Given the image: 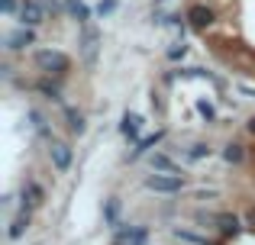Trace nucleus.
I'll return each instance as SVG.
<instances>
[{"label":"nucleus","mask_w":255,"mask_h":245,"mask_svg":"<svg viewBox=\"0 0 255 245\" xmlns=\"http://www.w3.org/2000/svg\"><path fill=\"white\" fill-rule=\"evenodd\" d=\"M32 62H36V68L42 71V75H52V78H65L68 68H71V58L58 49H39L36 55H32Z\"/></svg>","instance_id":"f257e3e1"},{"label":"nucleus","mask_w":255,"mask_h":245,"mask_svg":"<svg viewBox=\"0 0 255 245\" xmlns=\"http://www.w3.org/2000/svg\"><path fill=\"white\" fill-rule=\"evenodd\" d=\"M145 187L155 190V194H178L181 187H184V177L178 174V171H155V174L145 177Z\"/></svg>","instance_id":"f03ea898"},{"label":"nucleus","mask_w":255,"mask_h":245,"mask_svg":"<svg viewBox=\"0 0 255 245\" xmlns=\"http://www.w3.org/2000/svg\"><path fill=\"white\" fill-rule=\"evenodd\" d=\"M78 49H81L84 65H87V68H94V65H97V52H100V29H97V26H84V29H81Z\"/></svg>","instance_id":"7ed1b4c3"},{"label":"nucleus","mask_w":255,"mask_h":245,"mask_svg":"<svg viewBox=\"0 0 255 245\" xmlns=\"http://www.w3.org/2000/svg\"><path fill=\"white\" fill-rule=\"evenodd\" d=\"M184 19H187V26H191V29L207 32L213 23H217V10H213V6H207V3H191Z\"/></svg>","instance_id":"20e7f679"},{"label":"nucleus","mask_w":255,"mask_h":245,"mask_svg":"<svg viewBox=\"0 0 255 245\" xmlns=\"http://www.w3.org/2000/svg\"><path fill=\"white\" fill-rule=\"evenodd\" d=\"M45 3L42 0H23V6H19V13H16V19H19V26H42L45 23Z\"/></svg>","instance_id":"39448f33"},{"label":"nucleus","mask_w":255,"mask_h":245,"mask_svg":"<svg viewBox=\"0 0 255 245\" xmlns=\"http://www.w3.org/2000/svg\"><path fill=\"white\" fill-rule=\"evenodd\" d=\"M113 245H149V229L145 226H126L120 223L117 236H113Z\"/></svg>","instance_id":"423d86ee"},{"label":"nucleus","mask_w":255,"mask_h":245,"mask_svg":"<svg viewBox=\"0 0 255 245\" xmlns=\"http://www.w3.org/2000/svg\"><path fill=\"white\" fill-rule=\"evenodd\" d=\"M3 49L6 52H26L29 49V45H36V29H32V26H19V29H13L10 36L3 39Z\"/></svg>","instance_id":"0eeeda50"},{"label":"nucleus","mask_w":255,"mask_h":245,"mask_svg":"<svg viewBox=\"0 0 255 245\" xmlns=\"http://www.w3.org/2000/svg\"><path fill=\"white\" fill-rule=\"evenodd\" d=\"M42 197H45V190L39 187L32 177H26V181L19 184V207H23L26 213H29L32 207H39V203H42Z\"/></svg>","instance_id":"6e6552de"},{"label":"nucleus","mask_w":255,"mask_h":245,"mask_svg":"<svg viewBox=\"0 0 255 245\" xmlns=\"http://www.w3.org/2000/svg\"><path fill=\"white\" fill-rule=\"evenodd\" d=\"M120 132H123V139H126V142H132V145H136L139 139H142V136H139V132H142V116H139V113H132V110H126V113L120 116Z\"/></svg>","instance_id":"1a4fd4ad"},{"label":"nucleus","mask_w":255,"mask_h":245,"mask_svg":"<svg viewBox=\"0 0 255 245\" xmlns=\"http://www.w3.org/2000/svg\"><path fill=\"white\" fill-rule=\"evenodd\" d=\"M49 158H52V164H55V171H68L75 152H71V145L55 142V139H52V142H49Z\"/></svg>","instance_id":"9d476101"},{"label":"nucleus","mask_w":255,"mask_h":245,"mask_svg":"<svg viewBox=\"0 0 255 245\" xmlns=\"http://www.w3.org/2000/svg\"><path fill=\"white\" fill-rule=\"evenodd\" d=\"M32 87L39 90V94L45 97V100H55V103H62V78H52V75H42Z\"/></svg>","instance_id":"9b49d317"},{"label":"nucleus","mask_w":255,"mask_h":245,"mask_svg":"<svg viewBox=\"0 0 255 245\" xmlns=\"http://www.w3.org/2000/svg\"><path fill=\"white\" fill-rule=\"evenodd\" d=\"M162 139H165V129H155V132H149V136H142V139L136 142V149L129 152V162H136V158H142L145 152H149V149H155V145L162 142Z\"/></svg>","instance_id":"f8f14e48"},{"label":"nucleus","mask_w":255,"mask_h":245,"mask_svg":"<svg viewBox=\"0 0 255 245\" xmlns=\"http://www.w3.org/2000/svg\"><path fill=\"white\" fill-rule=\"evenodd\" d=\"M65 120H68V132H71V136L81 139L84 132H87V116L78 107H65Z\"/></svg>","instance_id":"ddd939ff"},{"label":"nucleus","mask_w":255,"mask_h":245,"mask_svg":"<svg viewBox=\"0 0 255 245\" xmlns=\"http://www.w3.org/2000/svg\"><path fill=\"white\" fill-rule=\"evenodd\" d=\"M65 13L81 26H87V19H91V6H87L84 0H65Z\"/></svg>","instance_id":"4468645a"},{"label":"nucleus","mask_w":255,"mask_h":245,"mask_svg":"<svg viewBox=\"0 0 255 245\" xmlns=\"http://www.w3.org/2000/svg\"><path fill=\"white\" fill-rule=\"evenodd\" d=\"M217 226H220V233H223V236H239V233H243L236 213H217Z\"/></svg>","instance_id":"2eb2a0df"},{"label":"nucleus","mask_w":255,"mask_h":245,"mask_svg":"<svg viewBox=\"0 0 255 245\" xmlns=\"http://www.w3.org/2000/svg\"><path fill=\"white\" fill-rule=\"evenodd\" d=\"M26 116H29L36 136H42V139H49V142H52V129H49V123H45V116L39 113V110H26Z\"/></svg>","instance_id":"dca6fc26"},{"label":"nucleus","mask_w":255,"mask_h":245,"mask_svg":"<svg viewBox=\"0 0 255 245\" xmlns=\"http://www.w3.org/2000/svg\"><path fill=\"white\" fill-rule=\"evenodd\" d=\"M181 155H184L187 162H204V158H210V145L194 142V145H187V149H181Z\"/></svg>","instance_id":"f3484780"},{"label":"nucleus","mask_w":255,"mask_h":245,"mask_svg":"<svg viewBox=\"0 0 255 245\" xmlns=\"http://www.w3.org/2000/svg\"><path fill=\"white\" fill-rule=\"evenodd\" d=\"M26 229H29V213L23 210V213H19L16 220L10 223V229H6V236H10V239H23V236H26Z\"/></svg>","instance_id":"a211bd4d"},{"label":"nucleus","mask_w":255,"mask_h":245,"mask_svg":"<svg viewBox=\"0 0 255 245\" xmlns=\"http://www.w3.org/2000/svg\"><path fill=\"white\" fill-rule=\"evenodd\" d=\"M104 223L107 226H120V197H110L104 203Z\"/></svg>","instance_id":"6ab92c4d"},{"label":"nucleus","mask_w":255,"mask_h":245,"mask_svg":"<svg viewBox=\"0 0 255 245\" xmlns=\"http://www.w3.org/2000/svg\"><path fill=\"white\" fill-rule=\"evenodd\" d=\"M246 158V149L239 142H230V145H223V162L226 164H239Z\"/></svg>","instance_id":"aec40b11"},{"label":"nucleus","mask_w":255,"mask_h":245,"mask_svg":"<svg viewBox=\"0 0 255 245\" xmlns=\"http://www.w3.org/2000/svg\"><path fill=\"white\" fill-rule=\"evenodd\" d=\"M174 239L181 242H191V245H213L207 236H197V233H187V229H174Z\"/></svg>","instance_id":"412c9836"},{"label":"nucleus","mask_w":255,"mask_h":245,"mask_svg":"<svg viewBox=\"0 0 255 245\" xmlns=\"http://www.w3.org/2000/svg\"><path fill=\"white\" fill-rule=\"evenodd\" d=\"M149 164H152V171H178V168L171 164V158H168V155H152V158H149ZM178 174H181V171H178Z\"/></svg>","instance_id":"4be33fe9"},{"label":"nucleus","mask_w":255,"mask_h":245,"mask_svg":"<svg viewBox=\"0 0 255 245\" xmlns=\"http://www.w3.org/2000/svg\"><path fill=\"white\" fill-rule=\"evenodd\" d=\"M197 113L204 116L207 123H217V107H213L210 100H197Z\"/></svg>","instance_id":"5701e85b"},{"label":"nucleus","mask_w":255,"mask_h":245,"mask_svg":"<svg viewBox=\"0 0 255 245\" xmlns=\"http://www.w3.org/2000/svg\"><path fill=\"white\" fill-rule=\"evenodd\" d=\"M184 58H187V42L181 39V42H174L168 49V62H184Z\"/></svg>","instance_id":"b1692460"},{"label":"nucleus","mask_w":255,"mask_h":245,"mask_svg":"<svg viewBox=\"0 0 255 245\" xmlns=\"http://www.w3.org/2000/svg\"><path fill=\"white\" fill-rule=\"evenodd\" d=\"M19 6H23V0H0V10H3L6 16H16Z\"/></svg>","instance_id":"393cba45"},{"label":"nucleus","mask_w":255,"mask_h":245,"mask_svg":"<svg viewBox=\"0 0 255 245\" xmlns=\"http://www.w3.org/2000/svg\"><path fill=\"white\" fill-rule=\"evenodd\" d=\"M113 10H117V0H100L97 3V16H110Z\"/></svg>","instance_id":"a878e982"},{"label":"nucleus","mask_w":255,"mask_h":245,"mask_svg":"<svg viewBox=\"0 0 255 245\" xmlns=\"http://www.w3.org/2000/svg\"><path fill=\"white\" fill-rule=\"evenodd\" d=\"M45 3V10L52 13V16H58V13H65V3H58V0H42Z\"/></svg>","instance_id":"bb28decb"},{"label":"nucleus","mask_w":255,"mask_h":245,"mask_svg":"<svg viewBox=\"0 0 255 245\" xmlns=\"http://www.w3.org/2000/svg\"><path fill=\"white\" fill-rule=\"evenodd\" d=\"M152 107H155V110H158V113H162V110H165V103H162V97H158V94H155V97H152Z\"/></svg>","instance_id":"cd10ccee"},{"label":"nucleus","mask_w":255,"mask_h":245,"mask_svg":"<svg viewBox=\"0 0 255 245\" xmlns=\"http://www.w3.org/2000/svg\"><path fill=\"white\" fill-rule=\"evenodd\" d=\"M246 220H249L252 226H255V210H249V213H246Z\"/></svg>","instance_id":"c85d7f7f"},{"label":"nucleus","mask_w":255,"mask_h":245,"mask_svg":"<svg viewBox=\"0 0 255 245\" xmlns=\"http://www.w3.org/2000/svg\"><path fill=\"white\" fill-rule=\"evenodd\" d=\"M249 132H252V136H255V120H249Z\"/></svg>","instance_id":"c756f323"},{"label":"nucleus","mask_w":255,"mask_h":245,"mask_svg":"<svg viewBox=\"0 0 255 245\" xmlns=\"http://www.w3.org/2000/svg\"><path fill=\"white\" fill-rule=\"evenodd\" d=\"M162 3H168V0H155V6H162Z\"/></svg>","instance_id":"7c9ffc66"}]
</instances>
